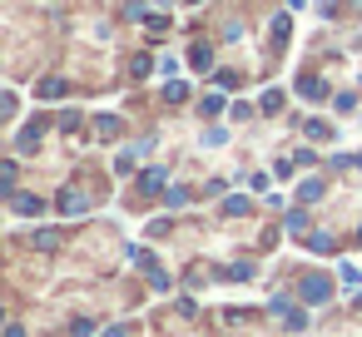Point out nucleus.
Segmentation results:
<instances>
[{
	"label": "nucleus",
	"mask_w": 362,
	"mask_h": 337,
	"mask_svg": "<svg viewBox=\"0 0 362 337\" xmlns=\"http://www.w3.org/2000/svg\"><path fill=\"white\" fill-rule=\"evenodd\" d=\"M65 90H70V85H65V80H45V85H40V95H45V100H60V95H65Z\"/></svg>",
	"instance_id": "obj_1"
}]
</instances>
